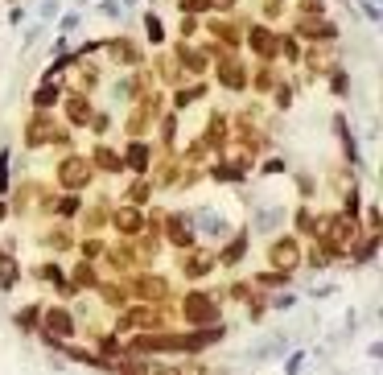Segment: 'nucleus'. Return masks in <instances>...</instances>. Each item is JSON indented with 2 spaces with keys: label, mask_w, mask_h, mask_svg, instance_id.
<instances>
[{
  "label": "nucleus",
  "mask_w": 383,
  "mask_h": 375,
  "mask_svg": "<svg viewBox=\"0 0 383 375\" xmlns=\"http://www.w3.org/2000/svg\"><path fill=\"white\" fill-rule=\"evenodd\" d=\"M103 297L116 306V301H124V289H120V285H107V289H103Z\"/></svg>",
  "instance_id": "20"
},
{
  "label": "nucleus",
  "mask_w": 383,
  "mask_h": 375,
  "mask_svg": "<svg viewBox=\"0 0 383 375\" xmlns=\"http://www.w3.org/2000/svg\"><path fill=\"white\" fill-rule=\"evenodd\" d=\"M95 161H99L103 169H120V157H116L111 149H99V153H95Z\"/></svg>",
  "instance_id": "17"
},
{
  "label": "nucleus",
  "mask_w": 383,
  "mask_h": 375,
  "mask_svg": "<svg viewBox=\"0 0 383 375\" xmlns=\"http://www.w3.org/2000/svg\"><path fill=\"white\" fill-rule=\"evenodd\" d=\"M252 45H256V54H264V58L276 54V37H272L268 29H252Z\"/></svg>",
  "instance_id": "8"
},
{
  "label": "nucleus",
  "mask_w": 383,
  "mask_h": 375,
  "mask_svg": "<svg viewBox=\"0 0 383 375\" xmlns=\"http://www.w3.org/2000/svg\"><path fill=\"white\" fill-rule=\"evenodd\" d=\"M54 99H58V91H54V87H41V91H37V103H41V107H45V103H54Z\"/></svg>",
  "instance_id": "19"
},
{
  "label": "nucleus",
  "mask_w": 383,
  "mask_h": 375,
  "mask_svg": "<svg viewBox=\"0 0 383 375\" xmlns=\"http://www.w3.org/2000/svg\"><path fill=\"white\" fill-rule=\"evenodd\" d=\"M25 140H29L33 149H37V144H45V140H54V124H50V120H33V124H29V132H25Z\"/></svg>",
  "instance_id": "6"
},
{
  "label": "nucleus",
  "mask_w": 383,
  "mask_h": 375,
  "mask_svg": "<svg viewBox=\"0 0 383 375\" xmlns=\"http://www.w3.org/2000/svg\"><path fill=\"white\" fill-rule=\"evenodd\" d=\"M66 111H70V120H74V124H87V120H91V107H87L83 99H70V103H66Z\"/></svg>",
  "instance_id": "13"
},
{
  "label": "nucleus",
  "mask_w": 383,
  "mask_h": 375,
  "mask_svg": "<svg viewBox=\"0 0 383 375\" xmlns=\"http://www.w3.org/2000/svg\"><path fill=\"white\" fill-rule=\"evenodd\" d=\"M58 182H62V186H70V190H78V186H87V182H91V165H87L83 157H66V161L58 165Z\"/></svg>",
  "instance_id": "2"
},
{
  "label": "nucleus",
  "mask_w": 383,
  "mask_h": 375,
  "mask_svg": "<svg viewBox=\"0 0 383 375\" xmlns=\"http://www.w3.org/2000/svg\"><path fill=\"white\" fill-rule=\"evenodd\" d=\"M326 244H330V248H351V244H355V219H351V215L330 219V223H326Z\"/></svg>",
  "instance_id": "3"
},
{
  "label": "nucleus",
  "mask_w": 383,
  "mask_h": 375,
  "mask_svg": "<svg viewBox=\"0 0 383 375\" xmlns=\"http://www.w3.org/2000/svg\"><path fill=\"white\" fill-rule=\"evenodd\" d=\"M0 281H4V285L17 281V260H12L8 252H0Z\"/></svg>",
  "instance_id": "14"
},
{
  "label": "nucleus",
  "mask_w": 383,
  "mask_h": 375,
  "mask_svg": "<svg viewBox=\"0 0 383 375\" xmlns=\"http://www.w3.org/2000/svg\"><path fill=\"white\" fill-rule=\"evenodd\" d=\"M70 330H74V322H70V314H66V310H50V314H45V334H50V339H54V334H58V339H66Z\"/></svg>",
  "instance_id": "5"
},
{
  "label": "nucleus",
  "mask_w": 383,
  "mask_h": 375,
  "mask_svg": "<svg viewBox=\"0 0 383 375\" xmlns=\"http://www.w3.org/2000/svg\"><path fill=\"white\" fill-rule=\"evenodd\" d=\"M116 227L132 235V231H140V215H136V211H120V215H116Z\"/></svg>",
  "instance_id": "12"
},
{
  "label": "nucleus",
  "mask_w": 383,
  "mask_h": 375,
  "mask_svg": "<svg viewBox=\"0 0 383 375\" xmlns=\"http://www.w3.org/2000/svg\"><path fill=\"white\" fill-rule=\"evenodd\" d=\"M74 285H95V272H91V268H87V264H83V268H78V272H74Z\"/></svg>",
  "instance_id": "18"
},
{
  "label": "nucleus",
  "mask_w": 383,
  "mask_h": 375,
  "mask_svg": "<svg viewBox=\"0 0 383 375\" xmlns=\"http://www.w3.org/2000/svg\"><path fill=\"white\" fill-rule=\"evenodd\" d=\"M136 289H140V297H165V281L161 277H144Z\"/></svg>",
  "instance_id": "11"
},
{
  "label": "nucleus",
  "mask_w": 383,
  "mask_h": 375,
  "mask_svg": "<svg viewBox=\"0 0 383 375\" xmlns=\"http://www.w3.org/2000/svg\"><path fill=\"white\" fill-rule=\"evenodd\" d=\"M243 248H248V239H243V235H239V239H235V244H231V248H227V252H223V264H235V260H239V256H243Z\"/></svg>",
  "instance_id": "16"
},
{
  "label": "nucleus",
  "mask_w": 383,
  "mask_h": 375,
  "mask_svg": "<svg viewBox=\"0 0 383 375\" xmlns=\"http://www.w3.org/2000/svg\"><path fill=\"white\" fill-rule=\"evenodd\" d=\"M169 239H173L177 248H190V223H186L182 215H173V219H169Z\"/></svg>",
  "instance_id": "9"
},
{
  "label": "nucleus",
  "mask_w": 383,
  "mask_h": 375,
  "mask_svg": "<svg viewBox=\"0 0 383 375\" xmlns=\"http://www.w3.org/2000/svg\"><path fill=\"white\" fill-rule=\"evenodd\" d=\"M215 0H186V12H206Z\"/></svg>",
  "instance_id": "21"
},
{
  "label": "nucleus",
  "mask_w": 383,
  "mask_h": 375,
  "mask_svg": "<svg viewBox=\"0 0 383 375\" xmlns=\"http://www.w3.org/2000/svg\"><path fill=\"white\" fill-rule=\"evenodd\" d=\"M210 264H215V256H210V252H194V256H182V268H186L190 277H202V272H206Z\"/></svg>",
  "instance_id": "7"
},
{
  "label": "nucleus",
  "mask_w": 383,
  "mask_h": 375,
  "mask_svg": "<svg viewBox=\"0 0 383 375\" xmlns=\"http://www.w3.org/2000/svg\"><path fill=\"white\" fill-rule=\"evenodd\" d=\"M128 165H132V169H144V165H149V149H144V144H132Z\"/></svg>",
  "instance_id": "15"
},
{
  "label": "nucleus",
  "mask_w": 383,
  "mask_h": 375,
  "mask_svg": "<svg viewBox=\"0 0 383 375\" xmlns=\"http://www.w3.org/2000/svg\"><path fill=\"white\" fill-rule=\"evenodd\" d=\"M223 83L227 87H243V66L231 62V58H223Z\"/></svg>",
  "instance_id": "10"
},
{
  "label": "nucleus",
  "mask_w": 383,
  "mask_h": 375,
  "mask_svg": "<svg viewBox=\"0 0 383 375\" xmlns=\"http://www.w3.org/2000/svg\"><path fill=\"white\" fill-rule=\"evenodd\" d=\"M297 260H301V248H297V239H276V244H272V264H276V268L293 272V268H297Z\"/></svg>",
  "instance_id": "4"
},
{
  "label": "nucleus",
  "mask_w": 383,
  "mask_h": 375,
  "mask_svg": "<svg viewBox=\"0 0 383 375\" xmlns=\"http://www.w3.org/2000/svg\"><path fill=\"white\" fill-rule=\"evenodd\" d=\"M182 310H186V322H194V326H210V322L219 318V306H215L206 293H190Z\"/></svg>",
  "instance_id": "1"
},
{
  "label": "nucleus",
  "mask_w": 383,
  "mask_h": 375,
  "mask_svg": "<svg viewBox=\"0 0 383 375\" xmlns=\"http://www.w3.org/2000/svg\"><path fill=\"white\" fill-rule=\"evenodd\" d=\"M153 375H194V372H182V367H161V372H153Z\"/></svg>",
  "instance_id": "22"
}]
</instances>
